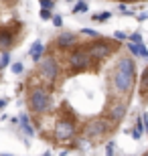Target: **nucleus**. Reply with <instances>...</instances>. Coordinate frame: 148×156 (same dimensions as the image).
<instances>
[{"instance_id":"obj_1","label":"nucleus","mask_w":148,"mask_h":156,"mask_svg":"<svg viewBox=\"0 0 148 156\" xmlns=\"http://www.w3.org/2000/svg\"><path fill=\"white\" fill-rule=\"evenodd\" d=\"M136 61L132 55L120 57L116 63V69L110 75V98H124L130 99L134 85H136Z\"/></svg>"},{"instance_id":"obj_2","label":"nucleus","mask_w":148,"mask_h":156,"mask_svg":"<svg viewBox=\"0 0 148 156\" xmlns=\"http://www.w3.org/2000/svg\"><path fill=\"white\" fill-rule=\"evenodd\" d=\"M27 108L34 120L45 118L53 112V93L45 85H33L27 87Z\"/></svg>"},{"instance_id":"obj_3","label":"nucleus","mask_w":148,"mask_h":156,"mask_svg":"<svg viewBox=\"0 0 148 156\" xmlns=\"http://www.w3.org/2000/svg\"><path fill=\"white\" fill-rule=\"evenodd\" d=\"M63 57H65V71H67V75H79V73H85V71H89L93 67V59L87 53L85 43H79L75 49L63 53Z\"/></svg>"},{"instance_id":"obj_4","label":"nucleus","mask_w":148,"mask_h":156,"mask_svg":"<svg viewBox=\"0 0 148 156\" xmlns=\"http://www.w3.org/2000/svg\"><path fill=\"white\" fill-rule=\"evenodd\" d=\"M114 124H110L106 118H93V120L83 122V126L79 128V136L77 138L89 142H103L110 134L114 132Z\"/></svg>"},{"instance_id":"obj_5","label":"nucleus","mask_w":148,"mask_h":156,"mask_svg":"<svg viewBox=\"0 0 148 156\" xmlns=\"http://www.w3.org/2000/svg\"><path fill=\"white\" fill-rule=\"evenodd\" d=\"M85 49H87V53H89V57L93 59V63H102V61H106V59H110L114 55L118 45H116L112 39L97 37V39H93V41H87Z\"/></svg>"},{"instance_id":"obj_6","label":"nucleus","mask_w":148,"mask_h":156,"mask_svg":"<svg viewBox=\"0 0 148 156\" xmlns=\"http://www.w3.org/2000/svg\"><path fill=\"white\" fill-rule=\"evenodd\" d=\"M126 114H128V99H124V98H110L108 105H106V112H103L106 120H108L110 124L118 126L120 122L126 118Z\"/></svg>"},{"instance_id":"obj_7","label":"nucleus","mask_w":148,"mask_h":156,"mask_svg":"<svg viewBox=\"0 0 148 156\" xmlns=\"http://www.w3.org/2000/svg\"><path fill=\"white\" fill-rule=\"evenodd\" d=\"M79 43L81 41L75 33H61V35L55 37V41H53V49H57L59 53H67L71 49H75Z\"/></svg>"},{"instance_id":"obj_8","label":"nucleus","mask_w":148,"mask_h":156,"mask_svg":"<svg viewBox=\"0 0 148 156\" xmlns=\"http://www.w3.org/2000/svg\"><path fill=\"white\" fill-rule=\"evenodd\" d=\"M128 49H130L132 57H140V59H146L148 61V49L144 47V43H130Z\"/></svg>"},{"instance_id":"obj_9","label":"nucleus","mask_w":148,"mask_h":156,"mask_svg":"<svg viewBox=\"0 0 148 156\" xmlns=\"http://www.w3.org/2000/svg\"><path fill=\"white\" fill-rule=\"evenodd\" d=\"M29 55H31V59H33L34 63H37V61H41V57L45 55V45H43L41 41H34L33 45H31V51H29Z\"/></svg>"},{"instance_id":"obj_10","label":"nucleus","mask_w":148,"mask_h":156,"mask_svg":"<svg viewBox=\"0 0 148 156\" xmlns=\"http://www.w3.org/2000/svg\"><path fill=\"white\" fill-rule=\"evenodd\" d=\"M138 91H140L142 98L148 95V67L140 73V79H138Z\"/></svg>"},{"instance_id":"obj_11","label":"nucleus","mask_w":148,"mask_h":156,"mask_svg":"<svg viewBox=\"0 0 148 156\" xmlns=\"http://www.w3.org/2000/svg\"><path fill=\"white\" fill-rule=\"evenodd\" d=\"M142 132H144V120H142V118H138L136 124H134V128H132V136H134L136 140H140V138H142Z\"/></svg>"},{"instance_id":"obj_12","label":"nucleus","mask_w":148,"mask_h":156,"mask_svg":"<svg viewBox=\"0 0 148 156\" xmlns=\"http://www.w3.org/2000/svg\"><path fill=\"white\" fill-rule=\"evenodd\" d=\"M73 12H87V2H83V0H81V2H77V4H75V8H73Z\"/></svg>"},{"instance_id":"obj_13","label":"nucleus","mask_w":148,"mask_h":156,"mask_svg":"<svg viewBox=\"0 0 148 156\" xmlns=\"http://www.w3.org/2000/svg\"><path fill=\"white\" fill-rule=\"evenodd\" d=\"M81 35H83V37H89V39H97V37H99L93 29H83V30H81Z\"/></svg>"},{"instance_id":"obj_14","label":"nucleus","mask_w":148,"mask_h":156,"mask_svg":"<svg viewBox=\"0 0 148 156\" xmlns=\"http://www.w3.org/2000/svg\"><path fill=\"white\" fill-rule=\"evenodd\" d=\"M114 150H116V142H108L106 144V156H114Z\"/></svg>"},{"instance_id":"obj_15","label":"nucleus","mask_w":148,"mask_h":156,"mask_svg":"<svg viewBox=\"0 0 148 156\" xmlns=\"http://www.w3.org/2000/svg\"><path fill=\"white\" fill-rule=\"evenodd\" d=\"M128 39H130V43H144V41H142V35H140V33H134V35H130Z\"/></svg>"},{"instance_id":"obj_16","label":"nucleus","mask_w":148,"mask_h":156,"mask_svg":"<svg viewBox=\"0 0 148 156\" xmlns=\"http://www.w3.org/2000/svg\"><path fill=\"white\" fill-rule=\"evenodd\" d=\"M108 18H110V12H97L93 16V20H108Z\"/></svg>"},{"instance_id":"obj_17","label":"nucleus","mask_w":148,"mask_h":156,"mask_svg":"<svg viewBox=\"0 0 148 156\" xmlns=\"http://www.w3.org/2000/svg\"><path fill=\"white\" fill-rule=\"evenodd\" d=\"M114 39H118V41H124V39H128V35H126V33H122V30H118V33L114 35Z\"/></svg>"},{"instance_id":"obj_18","label":"nucleus","mask_w":148,"mask_h":156,"mask_svg":"<svg viewBox=\"0 0 148 156\" xmlns=\"http://www.w3.org/2000/svg\"><path fill=\"white\" fill-rule=\"evenodd\" d=\"M12 71L14 73H23V63H14L12 65Z\"/></svg>"},{"instance_id":"obj_19","label":"nucleus","mask_w":148,"mask_h":156,"mask_svg":"<svg viewBox=\"0 0 148 156\" xmlns=\"http://www.w3.org/2000/svg\"><path fill=\"white\" fill-rule=\"evenodd\" d=\"M41 16L43 18H51V10H45V8H43V10H41Z\"/></svg>"},{"instance_id":"obj_20","label":"nucleus","mask_w":148,"mask_h":156,"mask_svg":"<svg viewBox=\"0 0 148 156\" xmlns=\"http://www.w3.org/2000/svg\"><path fill=\"white\" fill-rule=\"evenodd\" d=\"M61 16H53V24H55V27H61Z\"/></svg>"},{"instance_id":"obj_21","label":"nucleus","mask_w":148,"mask_h":156,"mask_svg":"<svg viewBox=\"0 0 148 156\" xmlns=\"http://www.w3.org/2000/svg\"><path fill=\"white\" fill-rule=\"evenodd\" d=\"M142 156H148V150H146V152H144V154H142Z\"/></svg>"},{"instance_id":"obj_22","label":"nucleus","mask_w":148,"mask_h":156,"mask_svg":"<svg viewBox=\"0 0 148 156\" xmlns=\"http://www.w3.org/2000/svg\"><path fill=\"white\" fill-rule=\"evenodd\" d=\"M126 2H136V0H126Z\"/></svg>"},{"instance_id":"obj_23","label":"nucleus","mask_w":148,"mask_h":156,"mask_svg":"<svg viewBox=\"0 0 148 156\" xmlns=\"http://www.w3.org/2000/svg\"><path fill=\"white\" fill-rule=\"evenodd\" d=\"M41 2H45V0H41Z\"/></svg>"}]
</instances>
